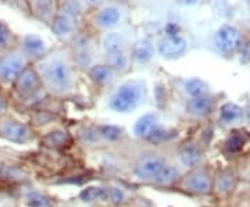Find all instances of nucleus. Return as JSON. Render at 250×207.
I'll return each mask as SVG.
<instances>
[{
  "mask_svg": "<svg viewBox=\"0 0 250 207\" xmlns=\"http://www.w3.org/2000/svg\"><path fill=\"white\" fill-rule=\"evenodd\" d=\"M32 65L50 98H70L78 89V70L65 45L52 47Z\"/></svg>",
  "mask_w": 250,
  "mask_h": 207,
  "instance_id": "f257e3e1",
  "label": "nucleus"
},
{
  "mask_svg": "<svg viewBox=\"0 0 250 207\" xmlns=\"http://www.w3.org/2000/svg\"><path fill=\"white\" fill-rule=\"evenodd\" d=\"M147 99V85L143 80H128L116 85L107 98V108L116 114H129Z\"/></svg>",
  "mask_w": 250,
  "mask_h": 207,
  "instance_id": "f03ea898",
  "label": "nucleus"
},
{
  "mask_svg": "<svg viewBox=\"0 0 250 207\" xmlns=\"http://www.w3.org/2000/svg\"><path fill=\"white\" fill-rule=\"evenodd\" d=\"M129 16L131 11L125 3L110 0L98 9L90 10L89 14L85 18V22H88V29L99 35L103 32L126 27Z\"/></svg>",
  "mask_w": 250,
  "mask_h": 207,
  "instance_id": "7ed1b4c3",
  "label": "nucleus"
},
{
  "mask_svg": "<svg viewBox=\"0 0 250 207\" xmlns=\"http://www.w3.org/2000/svg\"><path fill=\"white\" fill-rule=\"evenodd\" d=\"M70 50L71 59L78 71H86L90 65L99 62V46L98 35L93 34L90 29L82 27L78 34L71 39L68 45H65ZM102 60V59H100Z\"/></svg>",
  "mask_w": 250,
  "mask_h": 207,
  "instance_id": "20e7f679",
  "label": "nucleus"
},
{
  "mask_svg": "<svg viewBox=\"0 0 250 207\" xmlns=\"http://www.w3.org/2000/svg\"><path fill=\"white\" fill-rule=\"evenodd\" d=\"M10 90L16 96V99L27 107H34L36 104H39L43 98L49 96L43 89L32 64L28 65L27 68L20 74V77L13 83Z\"/></svg>",
  "mask_w": 250,
  "mask_h": 207,
  "instance_id": "39448f33",
  "label": "nucleus"
},
{
  "mask_svg": "<svg viewBox=\"0 0 250 207\" xmlns=\"http://www.w3.org/2000/svg\"><path fill=\"white\" fill-rule=\"evenodd\" d=\"M132 134L136 139L150 144H164L175 136L174 131L164 126L159 111H147L138 118L132 128Z\"/></svg>",
  "mask_w": 250,
  "mask_h": 207,
  "instance_id": "423d86ee",
  "label": "nucleus"
},
{
  "mask_svg": "<svg viewBox=\"0 0 250 207\" xmlns=\"http://www.w3.org/2000/svg\"><path fill=\"white\" fill-rule=\"evenodd\" d=\"M28 65H31V63L18 46L0 53V88L4 90L11 89L13 83Z\"/></svg>",
  "mask_w": 250,
  "mask_h": 207,
  "instance_id": "0eeeda50",
  "label": "nucleus"
},
{
  "mask_svg": "<svg viewBox=\"0 0 250 207\" xmlns=\"http://www.w3.org/2000/svg\"><path fill=\"white\" fill-rule=\"evenodd\" d=\"M175 188L188 195L207 196L213 193V174L203 167L185 171Z\"/></svg>",
  "mask_w": 250,
  "mask_h": 207,
  "instance_id": "6e6552de",
  "label": "nucleus"
},
{
  "mask_svg": "<svg viewBox=\"0 0 250 207\" xmlns=\"http://www.w3.org/2000/svg\"><path fill=\"white\" fill-rule=\"evenodd\" d=\"M0 138L11 144L28 145L36 139L35 128L9 114L0 117Z\"/></svg>",
  "mask_w": 250,
  "mask_h": 207,
  "instance_id": "1a4fd4ad",
  "label": "nucleus"
},
{
  "mask_svg": "<svg viewBox=\"0 0 250 207\" xmlns=\"http://www.w3.org/2000/svg\"><path fill=\"white\" fill-rule=\"evenodd\" d=\"M168 162V157L157 150L143 152L138 156L132 166V177L142 184H150V181L160 171L161 167Z\"/></svg>",
  "mask_w": 250,
  "mask_h": 207,
  "instance_id": "9d476101",
  "label": "nucleus"
},
{
  "mask_svg": "<svg viewBox=\"0 0 250 207\" xmlns=\"http://www.w3.org/2000/svg\"><path fill=\"white\" fill-rule=\"evenodd\" d=\"M156 54L166 60H175L181 59L188 53L189 42L181 32L175 31H167L154 42Z\"/></svg>",
  "mask_w": 250,
  "mask_h": 207,
  "instance_id": "9b49d317",
  "label": "nucleus"
},
{
  "mask_svg": "<svg viewBox=\"0 0 250 207\" xmlns=\"http://www.w3.org/2000/svg\"><path fill=\"white\" fill-rule=\"evenodd\" d=\"M98 46L100 59L110 56V54L118 53L123 50H129L131 49V39L126 34L124 28L114 29V31H108L98 35Z\"/></svg>",
  "mask_w": 250,
  "mask_h": 207,
  "instance_id": "f8f14e48",
  "label": "nucleus"
},
{
  "mask_svg": "<svg viewBox=\"0 0 250 207\" xmlns=\"http://www.w3.org/2000/svg\"><path fill=\"white\" fill-rule=\"evenodd\" d=\"M215 50L220 54H232L235 53L242 45L241 31L235 25L231 24H224L215 31L213 38Z\"/></svg>",
  "mask_w": 250,
  "mask_h": 207,
  "instance_id": "ddd939ff",
  "label": "nucleus"
},
{
  "mask_svg": "<svg viewBox=\"0 0 250 207\" xmlns=\"http://www.w3.org/2000/svg\"><path fill=\"white\" fill-rule=\"evenodd\" d=\"M82 27H83V22L59 11L49 28L52 29L53 35L62 45H68Z\"/></svg>",
  "mask_w": 250,
  "mask_h": 207,
  "instance_id": "4468645a",
  "label": "nucleus"
},
{
  "mask_svg": "<svg viewBox=\"0 0 250 207\" xmlns=\"http://www.w3.org/2000/svg\"><path fill=\"white\" fill-rule=\"evenodd\" d=\"M175 163L184 171L203 167V163H205L203 149L200 147V145L195 142H187V144L181 145L175 153Z\"/></svg>",
  "mask_w": 250,
  "mask_h": 207,
  "instance_id": "2eb2a0df",
  "label": "nucleus"
},
{
  "mask_svg": "<svg viewBox=\"0 0 250 207\" xmlns=\"http://www.w3.org/2000/svg\"><path fill=\"white\" fill-rule=\"evenodd\" d=\"M17 46L31 64L42 59L52 49L42 36L36 35V34H25V35L18 36Z\"/></svg>",
  "mask_w": 250,
  "mask_h": 207,
  "instance_id": "dca6fc26",
  "label": "nucleus"
},
{
  "mask_svg": "<svg viewBox=\"0 0 250 207\" xmlns=\"http://www.w3.org/2000/svg\"><path fill=\"white\" fill-rule=\"evenodd\" d=\"M88 75L90 82L102 90L113 89L116 86L117 78L120 77L107 63H104L103 60H99L98 63L90 65L89 68L85 71Z\"/></svg>",
  "mask_w": 250,
  "mask_h": 207,
  "instance_id": "f3484780",
  "label": "nucleus"
},
{
  "mask_svg": "<svg viewBox=\"0 0 250 207\" xmlns=\"http://www.w3.org/2000/svg\"><path fill=\"white\" fill-rule=\"evenodd\" d=\"M29 17L50 27L59 13V0H28Z\"/></svg>",
  "mask_w": 250,
  "mask_h": 207,
  "instance_id": "a211bd4d",
  "label": "nucleus"
},
{
  "mask_svg": "<svg viewBox=\"0 0 250 207\" xmlns=\"http://www.w3.org/2000/svg\"><path fill=\"white\" fill-rule=\"evenodd\" d=\"M238 174L232 168H223L213 175V192L217 196H231L238 186Z\"/></svg>",
  "mask_w": 250,
  "mask_h": 207,
  "instance_id": "6ab92c4d",
  "label": "nucleus"
},
{
  "mask_svg": "<svg viewBox=\"0 0 250 207\" xmlns=\"http://www.w3.org/2000/svg\"><path fill=\"white\" fill-rule=\"evenodd\" d=\"M184 172L185 171L179 167L177 163L168 160L161 167L160 171L156 174V177L150 181L149 185H153L156 188H164V189L174 188V186H177V184L179 182Z\"/></svg>",
  "mask_w": 250,
  "mask_h": 207,
  "instance_id": "aec40b11",
  "label": "nucleus"
},
{
  "mask_svg": "<svg viewBox=\"0 0 250 207\" xmlns=\"http://www.w3.org/2000/svg\"><path fill=\"white\" fill-rule=\"evenodd\" d=\"M215 108L214 99L208 96H202V98H193V99H187L185 102V114L189 118L193 120H203L207 118Z\"/></svg>",
  "mask_w": 250,
  "mask_h": 207,
  "instance_id": "412c9836",
  "label": "nucleus"
},
{
  "mask_svg": "<svg viewBox=\"0 0 250 207\" xmlns=\"http://www.w3.org/2000/svg\"><path fill=\"white\" fill-rule=\"evenodd\" d=\"M156 54L154 42L149 38H143L141 41L135 42L131 46V59H132V67H143L152 62Z\"/></svg>",
  "mask_w": 250,
  "mask_h": 207,
  "instance_id": "4be33fe9",
  "label": "nucleus"
},
{
  "mask_svg": "<svg viewBox=\"0 0 250 207\" xmlns=\"http://www.w3.org/2000/svg\"><path fill=\"white\" fill-rule=\"evenodd\" d=\"M218 121L223 126H233L243 121V108L233 103L227 102L218 110Z\"/></svg>",
  "mask_w": 250,
  "mask_h": 207,
  "instance_id": "5701e85b",
  "label": "nucleus"
},
{
  "mask_svg": "<svg viewBox=\"0 0 250 207\" xmlns=\"http://www.w3.org/2000/svg\"><path fill=\"white\" fill-rule=\"evenodd\" d=\"M179 90L187 99L193 98H202L210 95V85L200 78H189L184 80L179 85Z\"/></svg>",
  "mask_w": 250,
  "mask_h": 207,
  "instance_id": "b1692460",
  "label": "nucleus"
},
{
  "mask_svg": "<svg viewBox=\"0 0 250 207\" xmlns=\"http://www.w3.org/2000/svg\"><path fill=\"white\" fill-rule=\"evenodd\" d=\"M104 63H107L118 75H125L126 72L132 68V59H131V49L129 50H123L118 53L110 54L102 59Z\"/></svg>",
  "mask_w": 250,
  "mask_h": 207,
  "instance_id": "393cba45",
  "label": "nucleus"
},
{
  "mask_svg": "<svg viewBox=\"0 0 250 207\" xmlns=\"http://www.w3.org/2000/svg\"><path fill=\"white\" fill-rule=\"evenodd\" d=\"M59 11L77 18L81 22H85V18L89 14L90 10L83 0H59Z\"/></svg>",
  "mask_w": 250,
  "mask_h": 207,
  "instance_id": "a878e982",
  "label": "nucleus"
},
{
  "mask_svg": "<svg viewBox=\"0 0 250 207\" xmlns=\"http://www.w3.org/2000/svg\"><path fill=\"white\" fill-rule=\"evenodd\" d=\"M81 202L83 203H98L104 202L107 198V185H90L82 189L78 195Z\"/></svg>",
  "mask_w": 250,
  "mask_h": 207,
  "instance_id": "bb28decb",
  "label": "nucleus"
},
{
  "mask_svg": "<svg viewBox=\"0 0 250 207\" xmlns=\"http://www.w3.org/2000/svg\"><path fill=\"white\" fill-rule=\"evenodd\" d=\"M248 135L246 132L242 131H232L229 135L227 136L225 142H224V149L228 153H239L242 149L245 147V145L248 144Z\"/></svg>",
  "mask_w": 250,
  "mask_h": 207,
  "instance_id": "cd10ccee",
  "label": "nucleus"
},
{
  "mask_svg": "<svg viewBox=\"0 0 250 207\" xmlns=\"http://www.w3.org/2000/svg\"><path fill=\"white\" fill-rule=\"evenodd\" d=\"M18 45V35L11 28L0 20V53L10 50Z\"/></svg>",
  "mask_w": 250,
  "mask_h": 207,
  "instance_id": "c85d7f7f",
  "label": "nucleus"
},
{
  "mask_svg": "<svg viewBox=\"0 0 250 207\" xmlns=\"http://www.w3.org/2000/svg\"><path fill=\"white\" fill-rule=\"evenodd\" d=\"M96 128H98L99 135L104 144H116L124 138V129L120 126L99 124V125H96Z\"/></svg>",
  "mask_w": 250,
  "mask_h": 207,
  "instance_id": "c756f323",
  "label": "nucleus"
},
{
  "mask_svg": "<svg viewBox=\"0 0 250 207\" xmlns=\"http://www.w3.org/2000/svg\"><path fill=\"white\" fill-rule=\"evenodd\" d=\"M24 202L28 207H56L53 199L39 190H29L24 198Z\"/></svg>",
  "mask_w": 250,
  "mask_h": 207,
  "instance_id": "7c9ffc66",
  "label": "nucleus"
},
{
  "mask_svg": "<svg viewBox=\"0 0 250 207\" xmlns=\"http://www.w3.org/2000/svg\"><path fill=\"white\" fill-rule=\"evenodd\" d=\"M71 136L68 132L62 131V129H56V131H52L49 132L47 135L43 138V142H45L47 146L50 147H54V149H60V147H65L68 145L71 144Z\"/></svg>",
  "mask_w": 250,
  "mask_h": 207,
  "instance_id": "2f4dec72",
  "label": "nucleus"
},
{
  "mask_svg": "<svg viewBox=\"0 0 250 207\" xmlns=\"http://www.w3.org/2000/svg\"><path fill=\"white\" fill-rule=\"evenodd\" d=\"M78 139H80L81 144L85 145V146H99V145L104 144L99 135L96 125L83 126L78 132Z\"/></svg>",
  "mask_w": 250,
  "mask_h": 207,
  "instance_id": "473e14b6",
  "label": "nucleus"
},
{
  "mask_svg": "<svg viewBox=\"0 0 250 207\" xmlns=\"http://www.w3.org/2000/svg\"><path fill=\"white\" fill-rule=\"evenodd\" d=\"M128 199V193L126 190L116 186V185H107V198H106V203H110L113 206H121L124 205Z\"/></svg>",
  "mask_w": 250,
  "mask_h": 207,
  "instance_id": "72a5a7b5",
  "label": "nucleus"
},
{
  "mask_svg": "<svg viewBox=\"0 0 250 207\" xmlns=\"http://www.w3.org/2000/svg\"><path fill=\"white\" fill-rule=\"evenodd\" d=\"M1 4L7 6L14 11L22 14L24 17H29V7H28V0H0ZM31 18V17H29Z\"/></svg>",
  "mask_w": 250,
  "mask_h": 207,
  "instance_id": "f704fd0d",
  "label": "nucleus"
},
{
  "mask_svg": "<svg viewBox=\"0 0 250 207\" xmlns=\"http://www.w3.org/2000/svg\"><path fill=\"white\" fill-rule=\"evenodd\" d=\"M9 113V98L6 96V90L0 88V117Z\"/></svg>",
  "mask_w": 250,
  "mask_h": 207,
  "instance_id": "c9c22d12",
  "label": "nucleus"
},
{
  "mask_svg": "<svg viewBox=\"0 0 250 207\" xmlns=\"http://www.w3.org/2000/svg\"><path fill=\"white\" fill-rule=\"evenodd\" d=\"M83 1H85V4L88 6V9L95 10L98 9V7H100V6H103V4H106L110 0H83Z\"/></svg>",
  "mask_w": 250,
  "mask_h": 207,
  "instance_id": "e433bc0d",
  "label": "nucleus"
},
{
  "mask_svg": "<svg viewBox=\"0 0 250 207\" xmlns=\"http://www.w3.org/2000/svg\"><path fill=\"white\" fill-rule=\"evenodd\" d=\"M243 120L248 123V125H250V103L243 108Z\"/></svg>",
  "mask_w": 250,
  "mask_h": 207,
  "instance_id": "4c0bfd02",
  "label": "nucleus"
},
{
  "mask_svg": "<svg viewBox=\"0 0 250 207\" xmlns=\"http://www.w3.org/2000/svg\"><path fill=\"white\" fill-rule=\"evenodd\" d=\"M199 0H181V4H188V6H190V4H196Z\"/></svg>",
  "mask_w": 250,
  "mask_h": 207,
  "instance_id": "58836bf2",
  "label": "nucleus"
},
{
  "mask_svg": "<svg viewBox=\"0 0 250 207\" xmlns=\"http://www.w3.org/2000/svg\"><path fill=\"white\" fill-rule=\"evenodd\" d=\"M248 1H249V3H250V0H248Z\"/></svg>",
  "mask_w": 250,
  "mask_h": 207,
  "instance_id": "ea45409f",
  "label": "nucleus"
}]
</instances>
